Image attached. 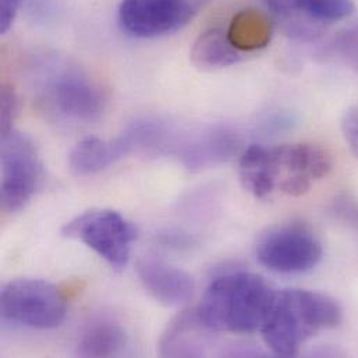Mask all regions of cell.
<instances>
[{
  "label": "cell",
  "mask_w": 358,
  "mask_h": 358,
  "mask_svg": "<svg viewBox=\"0 0 358 358\" xmlns=\"http://www.w3.org/2000/svg\"><path fill=\"white\" fill-rule=\"evenodd\" d=\"M334 166L328 150L315 144L250 145L238 162L243 187L255 198L266 199L280 191L290 196L304 195L329 175Z\"/></svg>",
  "instance_id": "6da1fadb"
},
{
  "label": "cell",
  "mask_w": 358,
  "mask_h": 358,
  "mask_svg": "<svg viewBox=\"0 0 358 358\" xmlns=\"http://www.w3.org/2000/svg\"><path fill=\"white\" fill-rule=\"evenodd\" d=\"M276 294L257 273L230 272L209 283L196 314L209 331L247 335L262 329Z\"/></svg>",
  "instance_id": "7a4b0ae2"
},
{
  "label": "cell",
  "mask_w": 358,
  "mask_h": 358,
  "mask_svg": "<svg viewBox=\"0 0 358 358\" xmlns=\"http://www.w3.org/2000/svg\"><path fill=\"white\" fill-rule=\"evenodd\" d=\"M342 318V308L332 297L292 289L276 294L261 332L273 355L296 357L303 345L315 335L339 327Z\"/></svg>",
  "instance_id": "3957f363"
},
{
  "label": "cell",
  "mask_w": 358,
  "mask_h": 358,
  "mask_svg": "<svg viewBox=\"0 0 358 358\" xmlns=\"http://www.w3.org/2000/svg\"><path fill=\"white\" fill-rule=\"evenodd\" d=\"M34 70L35 95L49 116L76 124L101 119L108 102L106 94L87 71L53 55L41 57Z\"/></svg>",
  "instance_id": "277c9868"
},
{
  "label": "cell",
  "mask_w": 358,
  "mask_h": 358,
  "mask_svg": "<svg viewBox=\"0 0 358 358\" xmlns=\"http://www.w3.org/2000/svg\"><path fill=\"white\" fill-rule=\"evenodd\" d=\"M62 236L81 241L113 269L122 271L130 261L137 230L113 209H91L67 222Z\"/></svg>",
  "instance_id": "5b68a950"
},
{
  "label": "cell",
  "mask_w": 358,
  "mask_h": 358,
  "mask_svg": "<svg viewBox=\"0 0 358 358\" xmlns=\"http://www.w3.org/2000/svg\"><path fill=\"white\" fill-rule=\"evenodd\" d=\"M1 315L4 320L32 328L55 329L67 314V301L57 286L42 279H15L1 289Z\"/></svg>",
  "instance_id": "8992f818"
},
{
  "label": "cell",
  "mask_w": 358,
  "mask_h": 358,
  "mask_svg": "<svg viewBox=\"0 0 358 358\" xmlns=\"http://www.w3.org/2000/svg\"><path fill=\"white\" fill-rule=\"evenodd\" d=\"M0 199L6 213L21 210L43 180V166L36 147L25 134L11 130L1 136Z\"/></svg>",
  "instance_id": "52a82bcc"
},
{
  "label": "cell",
  "mask_w": 358,
  "mask_h": 358,
  "mask_svg": "<svg viewBox=\"0 0 358 358\" xmlns=\"http://www.w3.org/2000/svg\"><path fill=\"white\" fill-rule=\"evenodd\" d=\"M257 259L278 273H304L322 259L324 250L315 233L304 224L292 223L269 229L255 247Z\"/></svg>",
  "instance_id": "ba28073f"
},
{
  "label": "cell",
  "mask_w": 358,
  "mask_h": 358,
  "mask_svg": "<svg viewBox=\"0 0 358 358\" xmlns=\"http://www.w3.org/2000/svg\"><path fill=\"white\" fill-rule=\"evenodd\" d=\"M210 0H122L117 20L134 38L154 39L188 25Z\"/></svg>",
  "instance_id": "9c48e42d"
},
{
  "label": "cell",
  "mask_w": 358,
  "mask_h": 358,
  "mask_svg": "<svg viewBox=\"0 0 358 358\" xmlns=\"http://www.w3.org/2000/svg\"><path fill=\"white\" fill-rule=\"evenodd\" d=\"M238 134L226 126L182 130L175 157L189 171L215 168L229 161L238 148Z\"/></svg>",
  "instance_id": "30bf717a"
},
{
  "label": "cell",
  "mask_w": 358,
  "mask_h": 358,
  "mask_svg": "<svg viewBox=\"0 0 358 358\" xmlns=\"http://www.w3.org/2000/svg\"><path fill=\"white\" fill-rule=\"evenodd\" d=\"M136 269L148 294L166 307H179L192 297V278L180 268L154 257H144L138 259Z\"/></svg>",
  "instance_id": "8fae6325"
},
{
  "label": "cell",
  "mask_w": 358,
  "mask_h": 358,
  "mask_svg": "<svg viewBox=\"0 0 358 358\" xmlns=\"http://www.w3.org/2000/svg\"><path fill=\"white\" fill-rule=\"evenodd\" d=\"M189 57L198 70L212 71L237 64L243 60L244 53L233 46L223 28L212 27L194 41Z\"/></svg>",
  "instance_id": "7c38bea8"
},
{
  "label": "cell",
  "mask_w": 358,
  "mask_h": 358,
  "mask_svg": "<svg viewBox=\"0 0 358 358\" xmlns=\"http://www.w3.org/2000/svg\"><path fill=\"white\" fill-rule=\"evenodd\" d=\"M127 346V334L122 325L110 320L91 321L81 331L77 355L81 357H115Z\"/></svg>",
  "instance_id": "4fadbf2b"
},
{
  "label": "cell",
  "mask_w": 358,
  "mask_h": 358,
  "mask_svg": "<svg viewBox=\"0 0 358 358\" xmlns=\"http://www.w3.org/2000/svg\"><path fill=\"white\" fill-rule=\"evenodd\" d=\"M226 32L229 41L240 52H255L269 45L273 25L265 13L255 8H244L233 15Z\"/></svg>",
  "instance_id": "5bb4252c"
},
{
  "label": "cell",
  "mask_w": 358,
  "mask_h": 358,
  "mask_svg": "<svg viewBox=\"0 0 358 358\" xmlns=\"http://www.w3.org/2000/svg\"><path fill=\"white\" fill-rule=\"evenodd\" d=\"M116 161L112 141L87 137L73 148L69 157V166L73 175L87 178L105 171Z\"/></svg>",
  "instance_id": "9a60e30c"
},
{
  "label": "cell",
  "mask_w": 358,
  "mask_h": 358,
  "mask_svg": "<svg viewBox=\"0 0 358 358\" xmlns=\"http://www.w3.org/2000/svg\"><path fill=\"white\" fill-rule=\"evenodd\" d=\"M353 10L352 0H297L296 15L290 20L306 18L321 25L332 24L348 18Z\"/></svg>",
  "instance_id": "2e32d148"
},
{
  "label": "cell",
  "mask_w": 358,
  "mask_h": 358,
  "mask_svg": "<svg viewBox=\"0 0 358 358\" xmlns=\"http://www.w3.org/2000/svg\"><path fill=\"white\" fill-rule=\"evenodd\" d=\"M332 53L358 73V22L342 29L331 43Z\"/></svg>",
  "instance_id": "e0dca14e"
},
{
  "label": "cell",
  "mask_w": 358,
  "mask_h": 358,
  "mask_svg": "<svg viewBox=\"0 0 358 358\" xmlns=\"http://www.w3.org/2000/svg\"><path fill=\"white\" fill-rule=\"evenodd\" d=\"M1 102H0V126H1V136L7 134L8 131L14 130L13 124L18 116L20 112V98L15 92V90L8 85L4 84L1 87V96H0Z\"/></svg>",
  "instance_id": "ac0fdd59"
},
{
  "label": "cell",
  "mask_w": 358,
  "mask_h": 358,
  "mask_svg": "<svg viewBox=\"0 0 358 358\" xmlns=\"http://www.w3.org/2000/svg\"><path fill=\"white\" fill-rule=\"evenodd\" d=\"M342 130L348 145L358 158V105L350 108L342 120Z\"/></svg>",
  "instance_id": "d6986e66"
},
{
  "label": "cell",
  "mask_w": 358,
  "mask_h": 358,
  "mask_svg": "<svg viewBox=\"0 0 358 358\" xmlns=\"http://www.w3.org/2000/svg\"><path fill=\"white\" fill-rule=\"evenodd\" d=\"M25 0H0V34H7L13 27Z\"/></svg>",
  "instance_id": "ffe728a7"
},
{
  "label": "cell",
  "mask_w": 358,
  "mask_h": 358,
  "mask_svg": "<svg viewBox=\"0 0 358 358\" xmlns=\"http://www.w3.org/2000/svg\"><path fill=\"white\" fill-rule=\"evenodd\" d=\"M342 202H339V205L336 206L335 205V210L338 213H341L346 220L349 222H353L355 224L358 226V205L357 203H353L350 202V199L345 198V199H341Z\"/></svg>",
  "instance_id": "44dd1931"
}]
</instances>
